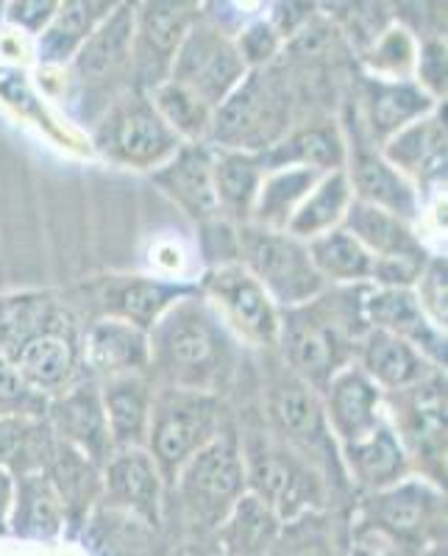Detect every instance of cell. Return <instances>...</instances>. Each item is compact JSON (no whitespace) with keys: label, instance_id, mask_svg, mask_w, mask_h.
I'll list each match as a JSON object with an SVG mask.
<instances>
[{"label":"cell","instance_id":"obj_1","mask_svg":"<svg viewBox=\"0 0 448 556\" xmlns=\"http://www.w3.org/2000/svg\"><path fill=\"white\" fill-rule=\"evenodd\" d=\"M151 367L157 387L226 395L246 362V348L226 329L201 292L178 301L148 331Z\"/></svg>","mask_w":448,"mask_h":556},{"label":"cell","instance_id":"obj_2","mask_svg":"<svg viewBox=\"0 0 448 556\" xmlns=\"http://www.w3.org/2000/svg\"><path fill=\"white\" fill-rule=\"evenodd\" d=\"M82 337L84 323L64 301L48 295L0 301V356L45 399H57L89 379Z\"/></svg>","mask_w":448,"mask_h":556},{"label":"cell","instance_id":"obj_3","mask_svg":"<svg viewBox=\"0 0 448 556\" xmlns=\"http://www.w3.org/2000/svg\"><path fill=\"white\" fill-rule=\"evenodd\" d=\"M368 287H326L310 304L282 309L276 356L312 390L323 392L343 367L353 365L368 331L362 315Z\"/></svg>","mask_w":448,"mask_h":556},{"label":"cell","instance_id":"obj_4","mask_svg":"<svg viewBox=\"0 0 448 556\" xmlns=\"http://www.w3.org/2000/svg\"><path fill=\"white\" fill-rule=\"evenodd\" d=\"M446 490L423 476L357 498L351 515L353 543L379 545L396 556H418L446 543Z\"/></svg>","mask_w":448,"mask_h":556},{"label":"cell","instance_id":"obj_5","mask_svg":"<svg viewBox=\"0 0 448 556\" xmlns=\"http://www.w3.org/2000/svg\"><path fill=\"white\" fill-rule=\"evenodd\" d=\"M237 440L246 468V493L271 506L282 523L315 509H337L335 498L346 490L328 479L315 462L276 440L265 426H240Z\"/></svg>","mask_w":448,"mask_h":556},{"label":"cell","instance_id":"obj_6","mask_svg":"<svg viewBox=\"0 0 448 556\" xmlns=\"http://www.w3.org/2000/svg\"><path fill=\"white\" fill-rule=\"evenodd\" d=\"M296 87L278 64L248 70L240 87L212 114L207 146L259 156L296 126Z\"/></svg>","mask_w":448,"mask_h":556},{"label":"cell","instance_id":"obj_7","mask_svg":"<svg viewBox=\"0 0 448 556\" xmlns=\"http://www.w3.org/2000/svg\"><path fill=\"white\" fill-rule=\"evenodd\" d=\"M259 424L265 426L276 440L315 462L340 490H351L346 473H343L335 437L328 431L321 392L290 374L278 356H271L267 367L262 370V417H259Z\"/></svg>","mask_w":448,"mask_h":556},{"label":"cell","instance_id":"obj_8","mask_svg":"<svg viewBox=\"0 0 448 556\" xmlns=\"http://www.w3.org/2000/svg\"><path fill=\"white\" fill-rule=\"evenodd\" d=\"M228 426H232V415L221 395L157 387L146 451L157 462L164 486L171 490L178 470Z\"/></svg>","mask_w":448,"mask_h":556},{"label":"cell","instance_id":"obj_9","mask_svg":"<svg viewBox=\"0 0 448 556\" xmlns=\"http://www.w3.org/2000/svg\"><path fill=\"white\" fill-rule=\"evenodd\" d=\"M137 3H114L109 17L82 45L67 64V78L76 89L82 121L89 126L107 112L114 98L132 89V48Z\"/></svg>","mask_w":448,"mask_h":556},{"label":"cell","instance_id":"obj_10","mask_svg":"<svg viewBox=\"0 0 448 556\" xmlns=\"http://www.w3.org/2000/svg\"><path fill=\"white\" fill-rule=\"evenodd\" d=\"M184 520L201 534H215L228 518L234 504L246 495V468H242L237 426H228L198 451L171 484Z\"/></svg>","mask_w":448,"mask_h":556},{"label":"cell","instance_id":"obj_11","mask_svg":"<svg viewBox=\"0 0 448 556\" xmlns=\"http://www.w3.org/2000/svg\"><path fill=\"white\" fill-rule=\"evenodd\" d=\"M89 139L109 165L148 173L162 167L184 146L159 117L148 92L137 89H126L109 103L107 112L92 123Z\"/></svg>","mask_w":448,"mask_h":556},{"label":"cell","instance_id":"obj_12","mask_svg":"<svg viewBox=\"0 0 448 556\" xmlns=\"http://www.w3.org/2000/svg\"><path fill=\"white\" fill-rule=\"evenodd\" d=\"M237 242H240L237 262L265 287L278 309L310 304L312 298L326 290V281L312 265L307 242L296 240L287 231L246 223L237 228Z\"/></svg>","mask_w":448,"mask_h":556},{"label":"cell","instance_id":"obj_13","mask_svg":"<svg viewBox=\"0 0 448 556\" xmlns=\"http://www.w3.org/2000/svg\"><path fill=\"white\" fill-rule=\"evenodd\" d=\"M387 420L412 462V473L443 486L446 479V374L385 395Z\"/></svg>","mask_w":448,"mask_h":556},{"label":"cell","instance_id":"obj_14","mask_svg":"<svg viewBox=\"0 0 448 556\" xmlns=\"http://www.w3.org/2000/svg\"><path fill=\"white\" fill-rule=\"evenodd\" d=\"M196 285L242 348L276 351L282 309L273 304L265 287L259 285L240 262L209 267Z\"/></svg>","mask_w":448,"mask_h":556},{"label":"cell","instance_id":"obj_15","mask_svg":"<svg viewBox=\"0 0 448 556\" xmlns=\"http://www.w3.org/2000/svg\"><path fill=\"white\" fill-rule=\"evenodd\" d=\"M246 76L248 70L237 48H234L232 34L201 12V17L187 31L176 59H173L167 81L178 84L196 98H201L215 112L234 89L240 87Z\"/></svg>","mask_w":448,"mask_h":556},{"label":"cell","instance_id":"obj_16","mask_svg":"<svg viewBox=\"0 0 448 556\" xmlns=\"http://www.w3.org/2000/svg\"><path fill=\"white\" fill-rule=\"evenodd\" d=\"M196 0H148L137 3L132 48V89L151 92L167 81L184 37L201 17Z\"/></svg>","mask_w":448,"mask_h":556},{"label":"cell","instance_id":"obj_17","mask_svg":"<svg viewBox=\"0 0 448 556\" xmlns=\"http://www.w3.org/2000/svg\"><path fill=\"white\" fill-rule=\"evenodd\" d=\"M196 281L167 276H142V273H112L101 276L87 287L92 298L89 306L96 317H112L142 331H151L164 312H171L178 301L196 295Z\"/></svg>","mask_w":448,"mask_h":556},{"label":"cell","instance_id":"obj_18","mask_svg":"<svg viewBox=\"0 0 448 556\" xmlns=\"http://www.w3.org/2000/svg\"><path fill=\"white\" fill-rule=\"evenodd\" d=\"M346 176L348 184H351L353 201L382 208L387 215L405 220L407 226H415L421 220V192L396 167L387 165L382 153L373 146H368L362 137H353V146L348 142Z\"/></svg>","mask_w":448,"mask_h":556},{"label":"cell","instance_id":"obj_19","mask_svg":"<svg viewBox=\"0 0 448 556\" xmlns=\"http://www.w3.org/2000/svg\"><path fill=\"white\" fill-rule=\"evenodd\" d=\"M45 424L51 426L59 443L76 448L89 462H96L98 468H103V462L112 456L114 445L96 379L78 381L76 387L48 401Z\"/></svg>","mask_w":448,"mask_h":556},{"label":"cell","instance_id":"obj_20","mask_svg":"<svg viewBox=\"0 0 448 556\" xmlns=\"http://www.w3.org/2000/svg\"><path fill=\"white\" fill-rule=\"evenodd\" d=\"M164 486L157 462L146 448L112 451L101 468V501L103 504L132 513L153 526L164 520Z\"/></svg>","mask_w":448,"mask_h":556},{"label":"cell","instance_id":"obj_21","mask_svg":"<svg viewBox=\"0 0 448 556\" xmlns=\"http://www.w3.org/2000/svg\"><path fill=\"white\" fill-rule=\"evenodd\" d=\"M323 412L337 448L371 437L387 420L385 392L373 384L357 365L343 367L321 392Z\"/></svg>","mask_w":448,"mask_h":556},{"label":"cell","instance_id":"obj_22","mask_svg":"<svg viewBox=\"0 0 448 556\" xmlns=\"http://www.w3.org/2000/svg\"><path fill=\"white\" fill-rule=\"evenodd\" d=\"M387 165L396 167L418 192L437 190L446 184L448 134H446V103L418 123L398 131L379 148Z\"/></svg>","mask_w":448,"mask_h":556},{"label":"cell","instance_id":"obj_23","mask_svg":"<svg viewBox=\"0 0 448 556\" xmlns=\"http://www.w3.org/2000/svg\"><path fill=\"white\" fill-rule=\"evenodd\" d=\"M440 103L426 96L415 81H385L365 76L360 81V134L368 146L379 151L387 139L432 114Z\"/></svg>","mask_w":448,"mask_h":556},{"label":"cell","instance_id":"obj_24","mask_svg":"<svg viewBox=\"0 0 448 556\" xmlns=\"http://www.w3.org/2000/svg\"><path fill=\"white\" fill-rule=\"evenodd\" d=\"M362 315H365L368 329H379L398 340L410 342L418 348L435 367L446 370L448 342L446 331L437 329L435 323L421 309L412 290H379L368 287L365 301H362Z\"/></svg>","mask_w":448,"mask_h":556},{"label":"cell","instance_id":"obj_25","mask_svg":"<svg viewBox=\"0 0 448 556\" xmlns=\"http://www.w3.org/2000/svg\"><path fill=\"white\" fill-rule=\"evenodd\" d=\"M348 134L335 117H312L296 123L276 146L259 153L262 170H285V167H307L318 173L346 170Z\"/></svg>","mask_w":448,"mask_h":556},{"label":"cell","instance_id":"obj_26","mask_svg":"<svg viewBox=\"0 0 448 556\" xmlns=\"http://www.w3.org/2000/svg\"><path fill=\"white\" fill-rule=\"evenodd\" d=\"M82 351L84 370L96 381L148 374V367H151L148 331L123 320H112V317H92L89 323H84Z\"/></svg>","mask_w":448,"mask_h":556},{"label":"cell","instance_id":"obj_27","mask_svg":"<svg viewBox=\"0 0 448 556\" xmlns=\"http://www.w3.org/2000/svg\"><path fill=\"white\" fill-rule=\"evenodd\" d=\"M151 181L198 226L221 217L212 187V148L207 142H184L162 167L151 173Z\"/></svg>","mask_w":448,"mask_h":556},{"label":"cell","instance_id":"obj_28","mask_svg":"<svg viewBox=\"0 0 448 556\" xmlns=\"http://www.w3.org/2000/svg\"><path fill=\"white\" fill-rule=\"evenodd\" d=\"M353 365L360 367L385 395L423 384L435 374H446V370L432 365L410 342L379 329H368L362 334L357 354H353Z\"/></svg>","mask_w":448,"mask_h":556},{"label":"cell","instance_id":"obj_29","mask_svg":"<svg viewBox=\"0 0 448 556\" xmlns=\"http://www.w3.org/2000/svg\"><path fill=\"white\" fill-rule=\"evenodd\" d=\"M337 451H340L343 473H346L357 498L368 493H379V490H387V486L412 476V462L390 420H385L379 429L360 443L343 445Z\"/></svg>","mask_w":448,"mask_h":556},{"label":"cell","instance_id":"obj_30","mask_svg":"<svg viewBox=\"0 0 448 556\" xmlns=\"http://www.w3.org/2000/svg\"><path fill=\"white\" fill-rule=\"evenodd\" d=\"M76 538L89 556H167L162 526L114 509L103 501L87 515Z\"/></svg>","mask_w":448,"mask_h":556},{"label":"cell","instance_id":"obj_31","mask_svg":"<svg viewBox=\"0 0 448 556\" xmlns=\"http://www.w3.org/2000/svg\"><path fill=\"white\" fill-rule=\"evenodd\" d=\"M9 538L28 545H59L67 538V515L42 470L14 476Z\"/></svg>","mask_w":448,"mask_h":556},{"label":"cell","instance_id":"obj_32","mask_svg":"<svg viewBox=\"0 0 448 556\" xmlns=\"http://www.w3.org/2000/svg\"><path fill=\"white\" fill-rule=\"evenodd\" d=\"M98 390H101L103 415H107L114 451L146 448L153 392H157V381L151 379V374L114 376V379L98 381Z\"/></svg>","mask_w":448,"mask_h":556},{"label":"cell","instance_id":"obj_33","mask_svg":"<svg viewBox=\"0 0 448 556\" xmlns=\"http://www.w3.org/2000/svg\"><path fill=\"white\" fill-rule=\"evenodd\" d=\"M112 9L114 0H67V3H59L57 14L34 45L37 62L48 70L67 67Z\"/></svg>","mask_w":448,"mask_h":556},{"label":"cell","instance_id":"obj_34","mask_svg":"<svg viewBox=\"0 0 448 556\" xmlns=\"http://www.w3.org/2000/svg\"><path fill=\"white\" fill-rule=\"evenodd\" d=\"M353 545L346 509H315L285 520L265 556H348Z\"/></svg>","mask_w":448,"mask_h":556},{"label":"cell","instance_id":"obj_35","mask_svg":"<svg viewBox=\"0 0 448 556\" xmlns=\"http://www.w3.org/2000/svg\"><path fill=\"white\" fill-rule=\"evenodd\" d=\"M42 473L48 476L51 486L57 490L59 501L67 515V538H76V531L87 520L101 501V468L76 448L59 443L53 445L51 456L45 462Z\"/></svg>","mask_w":448,"mask_h":556},{"label":"cell","instance_id":"obj_36","mask_svg":"<svg viewBox=\"0 0 448 556\" xmlns=\"http://www.w3.org/2000/svg\"><path fill=\"white\" fill-rule=\"evenodd\" d=\"M353 240L360 242L373 260H393V256H430V248L423 245L415 228L405 220L387 215L382 208L368 206L362 201H351L346 217L340 223Z\"/></svg>","mask_w":448,"mask_h":556},{"label":"cell","instance_id":"obj_37","mask_svg":"<svg viewBox=\"0 0 448 556\" xmlns=\"http://www.w3.org/2000/svg\"><path fill=\"white\" fill-rule=\"evenodd\" d=\"M262 178H265V170H262L257 153L212 148V187H215L217 212L228 223L234 226L251 223Z\"/></svg>","mask_w":448,"mask_h":556},{"label":"cell","instance_id":"obj_38","mask_svg":"<svg viewBox=\"0 0 448 556\" xmlns=\"http://www.w3.org/2000/svg\"><path fill=\"white\" fill-rule=\"evenodd\" d=\"M282 529V518L257 495L246 493L217 526L215 543L223 556H265Z\"/></svg>","mask_w":448,"mask_h":556},{"label":"cell","instance_id":"obj_39","mask_svg":"<svg viewBox=\"0 0 448 556\" xmlns=\"http://www.w3.org/2000/svg\"><path fill=\"white\" fill-rule=\"evenodd\" d=\"M307 251L326 287L371 285L373 256L343 226L307 242Z\"/></svg>","mask_w":448,"mask_h":556},{"label":"cell","instance_id":"obj_40","mask_svg":"<svg viewBox=\"0 0 448 556\" xmlns=\"http://www.w3.org/2000/svg\"><path fill=\"white\" fill-rule=\"evenodd\" d=\"M351 201L353 195L346 170L326 173V176H321V181L312 187L310 195L303 198L301 206L296 208V215L290 217L285 231L301 242L315 240V237L326 235V231L340 226Z\"/></svg>","mask_w":448,"mask_h":556},{"label":"cell","instance_id":"obj_41","mask_svg":"<svg viewBox=\"0 0 448 556\" xmlns=\"http://www.w3.org/2000/svg\"><path fill=\"white\" fill-rule=\"evenodd\" d=\"M321 176H326V173L307 170V167H285V170L265 173L251 212L253 226L285 231L290 217L296 215V208L301 206L303 198L310 195L312 187L321 181Z\"/></svg>","mask_w":448,"mask_h":556},{"label":"cell","instance_id":"obj_42","mask_svg":"<svg viewBox=\"0 0 448 556\" xmlns=\"http://www.w3.org/2000/svg\"><path fill=\"white\" fill-rule=\"evenodd\" d=\"M57 437L45 417H0V468L12 476L39 473Z\"/></svg>","mask_w":448,"mask_h":556},{"label":"cell","instance_id":"obj_43","mask_svg":"<svg viewBox=\"0 0 448 556\" xmlns=\"http://www.w3.org/2000/svg\"><path fill=\"white\" fill-rule=\"evenodd\" d=\"M151 103L157 106L159 117L167 123L173 134H176L182 142H207L209 126H212V109L196 98L192 92H187L184 87L173 81L159 84L157 89L148 92Z\"/></svg>","mask_w":448,"mask_h":556},{"label":"cell","instance_id":"obj_44","mask_svg":"<svg viewBox=\"0 0 448 556\" xmlns=\"http://www.w3.org/2000/svg\"><path fill=\"white\" fill-rule=\"evenodd\" d=\"M368 76L385 81H410L415 76L418 37L401 23H390L379 37L360 51Z\"/></svg>","mask_w":448,"mask_h":556},{"label":"cell","instance_id":"obj_45","mask_svg":"<svg viewBox=\"0 0 448 556\" xmlns=\"http://www.w3.org/2000/svg\"><path fill=\"white\" fill-rule=\"evenodd\" d=\"M234 48L240 53L246 70H265L276 64V59L285 51V39L278 37L271 20L265 14H253L237 31L232 34Z\"/></svg>","mask_w":448,"mask_h":556},{"label":"cell","instance_id":"obj_46","mask_svg":"<svg viewBox=\"0 0 448 556\" xmlns=\"http://www.w3.org/2000/svg\"><path fill=\"white\" fill-rule=\"evenodd\" d=\"M48 401L34 390L17 367L0 356V417H45Z\"/></svg>","mask_w":448,"mask_h":556},{"label":"cell","instance_id":"obj_47","mask_svg":"<svg viewBox=\"0 0 448 556\" xmlns=\"http://www.w3.org/2000/svg\"><path fill=\"white\" fill-rule=\"evenodd\" d=\"M415 292L418 304L421 309L426 312L432 323H435L437 329L446 331V323H448V265H446V256L440 253H432L426 267H423L421 278L415 281L412 287Z\"/></svg>","mask_w":448,"mask_h":556},{"label":"cell","instance_id":"obj_48","mask_svg":"<svg viewBox=\"0 0 448 556\" xmlns=\"http://www.w3.org/2000/svg\"><path fill=\"white\" fill-rule=\"evenodd\" d=\"M237 228L226 217H212V220L198 226V251H201L203 270L221 265H234L240 256V242H237Z\"/></svg>","mask_w":448,"mask_h":556},{"label":"cell","instance_id":"obj_49","mask_svg":"<svg viewBox=\"0 0 448 556\" xmlns=\"http://www.w3.org/2000/svg\"><path fill=\"white\" fill-rule=\"evenodd\" d=\"M446 39L443 37H423L418 42V59H415V76L412 81L435 98L437 103H446Z\"/></svg>","mask_w":448,"mask_h":556},{"label":"cell","instance_id":"obj_50","mask_svg":"<svg viewBox=\"0 0 448 556\" xmlns=\"http://www.w3.org/2000/svg\"><path fill=\"white\" fill-rule=\"evenodd\" d=\"M57 9L59 0H12L3 9V20L9 26L20 28L26 37H39L57 14Z\"/></svg>","mask_w":448,"mask_h":556},{"label":"cell","instance_id":"obj_51","mask_svg":"<svg viewBox=\"0 0 448 556\" xmlns=\"http://www.w3.org/2000/svg\"><path fill=\"white\" fill-rule=\"evenodd\" d=\"M14 501V476L0 468V540L9 538V513Z\"/></svg>","mask_w":448,"mask_h":556},{"label":"cell","instance_id":"obj_52","mask_svg":"<svg viewBox=\"0 0 448 556\" xmlns=\"http://www.w3.org/2000/svg\"><path fill=\"white\" fill-rule=\"evenodd\" d=\"M348 556H396L390 551L379 548V545H368V543H353L351 545V554Z\"/></svg>","mask_w":448,"mask_h":556},{"label":"cell","instance_id":"obj_53","mask_svg":"<svg viewBox=\"0 0 448 556\" xmlns=\"http://www.w3.org/2000/svg\"><path fill=\"white\" fill-rule=\"evenodd\" d=\"M418 556H448V551H446V543H437V545H432V548L421 551V554H418Z\"/></svg>","mask_w":448,"mask_h":556},{"label":"cell","instance_id":"obj_54","mask_svg":"<svg viewBox=\"0 0 448 556\" xmlns=\"http://www.w3.org/2000/svg\"><path fill=\"white\" fill-rule=\"evenodd\" d=\"M3 9H7V3H0V23H3Z\"/></svg>","mask_w":448,"mask_h":556},{"label":"cell","instance_id":"obj_55","mask_svg":"<svg viewBox=\"0 0 448 556\" xmlns=\"http://www.w3.org/2000/svg\"><path fill=\"white\" fill-rule=\"evenodd\" d=\"M167 556H184V554H167Z\"/></svg>","mask_w":448,"mask_h":556},{"label":"cell","instance_id":"obj_56","mask_svg":"<svg viewBox=\"0 0 448 556\" xmlns=\"http://www.w3.org/2000/svg\"><path fill=\"white\" fill-rule=\"evenodd\" d=\"M215 556H223V554H215Z\"/></svg>","mask_w":448,"mask_h":556}]
</instances>
